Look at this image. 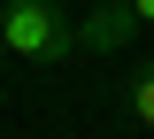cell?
I'll list each match as a JSON object with an SVG mask.
<instances>
[{
	"mask_svg": "<svg viewBox=\"0 0 154 139\" xmlns=\"http://www.w3.org/2000/svg\"><path fill=\"white\" fill-rule=\"evenodd\" d=\"M0 46L16 62H38V70L85 54V46H77V23L62 16L54 0H0Z\"/></svg>",
	"mask_w": 154,
	"mask_h": 139,
	"instance_id": "1",
	"label": "cell"
},
{
	"mask_svg": "<svg viewBox=\"0 0 154 139\" xmlns=\"http://www.w3.org/2000/svg\"><path fill=\"white\" fill-rule=\"evenodd\" d=\"M131 23H139V8H131V0H108L100 16H85V23H77V46H85V54H108V46H123V39H131Z\"/></svg>",
	"mask_w": 154,
	"mask_h": 139,
	"instance_id": "2",
	"label": "cell"
},
{
	"mask_svg": "<svg viewBox=\"0 0 154 139\" xmlns=\"http://www.w3.org/2000/svg\"><path fill=\"white\" fill-rule=\"evenodd\" d=\"M123 116H131L139 131H154V62H139L131 77H123Z\"/></svg>",
	"mask_w": 154,
	"mask_h": 139,
	"instance_id": "3",
	"label": "cell"
},
{
	"mask_svg": "<svg viewBox=\"0 0 154 139\" xmlns=\"http://www.w3.org/2000/svg\"><path fill=\"white\" fill-rule=\"evenodd\" d=\"M131 8H139V23H154V0H131Z\"/></svg>",
	"mask_w": 154,
	"mask_h": 139,
	"instance_id": "4",
	"label": "cell"
},
{
	"mask_svg": "<svg viewBox=\"0 0 154 139\" xmlns=\"http://www.w3.org/2000/svg\"><path fill=\"white\" fill-rule=\"evenodd\" d=\"M0 62H8V46H0Z\"/></svg>",
	"mask_w": 154,
	"mask_h": 139,
	"instance_id": "5",
	"label": "cell"
}]
</instances>
